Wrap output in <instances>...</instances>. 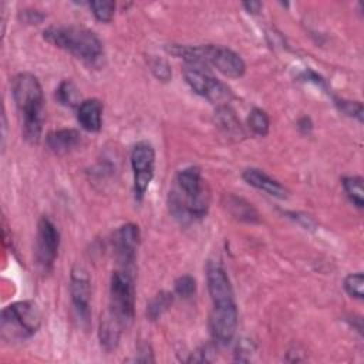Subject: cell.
<instances>
[{
  "label": "cell",
  "instance_id": "obj_12",
  "mask_svg": "<svg viewBox=\"0 0 364 364\" xmlns=\"http://www.w3.org/2000/svg\"><path fill=\"white\" fill-rule=\"evenodd\" d=\"M114 250L117 260L125 267L131 266L135 260L136 247L139 243V228L135 223L121 226L114 235Z\"/></svg>",
  "mask_w": 364,
  "mask_h": 364
},
{
  "label": "cell",
  "instance_id": "obj_13",
  "mask_svg": "<svg viewBox=\"0 0 364 364\" xmlns=\"http://www.w3.org/2000/svg\"><path fill=\"white\" fill-rule=\"evenodd\" d=\"M206 282L213 306L235 303L233 289L223 267L218 264H210L206 270Z\"/></svg>",
  "mask_w": 364,
  "mask_h": 364
},
{
  "label": "cell",
  "instance_id": "obj_30",
  "mask_svg": "<svg viewBox=\"0 0 364 364\" xmlns=\"http://www.w3.org/2000/svg\"><path fill=\"white\" fill-rule=\"evenodd\" d=\"M18 18L26 24H40L46 18V14L34 9H24L18 13Z\"/></svg>",
  "mask_w": 364,
  "mask_h": 364
},
{
  "label": "cell",
  "instance_id": "obj_19",
  "mask_svg": "<svg viewBox=\"0 0 364 364\" xmlns=\"http://www.w3.org/2000/svg\"><path fill=\"white\" fill-rule=\"evenodd\" d=\"M215 124L230 138L243 136V129L240 121L237 119L235 111L229 105H219L215 111Z\"/></svg>",
  "mask_w": 364,
  "mask_h": 364
},
{
  "label": "cell",
  "instance_id": "obj_23",
  "mask_svg": "<svg viewBox=\"0 0 364 364\" xmlns=\"http://www.w3.org/2000/svg\"><path fill=\"white\" fill-rule=\"evenodd\" d=\"M247 124H249V128L256 135H260V136H264L269 132V128H270L269 115H267L266 111H263L260 108H253L250 111L249 118H247Z\"/></svg>",
  "mask_w": 364,
  "mask_h": 364
},
{
  "label": "cell",
  "instance_id": "obj_1",
  "mask_svg": "<svg viewBox=\"0 0 364 364\" xmlns=\"http://www.w3.org/2000/svg\"><path fill=\"white\" fill-rule=\"evenodd\" d=\"M11 92L16 107L21 115L23 135L37 144L44 122V95L38 78L30 73H20L13 78Z\"/></svg>",
  "mask_w": 364,
  "mask_h": 364
},
{
  "label": "cell",
  "instance_id": "obj_16",
  "mask_svg": "<svg viewBox=\"0 0 364 364\" xmlns=\"http://www.w3.org/2000/svg\"><path fill=\"white\" fill-rule=\"evenodd\" d=\"M81 141V134L73 128H63L50 132L46 136V144L48 149L57 155H64L78 146Z\"/></svg>",
  "mask_w": 364,
  "mask_h": 364
},
{
  "label": "cell",
  "instance_id": "obj_18",
  "mask_svg": "<svg viewBox=\"0 0 364 364\" xmlns=\"http://www.w3.org/2000/svg\"><path fill=\"white\" fill-rule=\"evenodd\" d=\"M225 208L226 210L237 220L242 222H247V223H253L259 220V213L257 210L253 208V205L250 202H247L246 199L236 196V195H226L225 196Z\"/></svg>",
  "mask_w": 364,
  "mask_h": 364
},
{
  "label": "cell",
  "instance_id": "obj_7",
  "mask_svg": "<svg viewBox=\"0 0 364 364\" xmlns=\"http://www.w3.org/2000/svg\"><path fill=\"white\" fill-rule=\"evenodd\" d=\"M155 151L148 142H138L131 152V166L134 171V193L136 200H142L154 178Z\"/></svg>",
  "mask_w": 364,
  "mask_h": 364
},
{
  "label": "cell",
  "instance_id": "obj_27",
  "mask_svg": "<svg viewBox=\"0 0 364 364\" xmlns=\"http://www.w3.org/2000/svg\"><path fill=\"white\" fill-rule=\"evenodd\" d=\"M149 67H151L152 74H154L159 81L166 82V81L171 80V75H172L171 67H169V64H168L165 60H162V58H159V57H151V58H149Z\"/></svg>",
  "mask_w": 364,
  "mask_h": 364
},
{
  "label": "cell",
  "instance_id": "obj_4",
  "mask_svg": "<svg viewBox=\"0 0 364 364\" xmlns=\"http://www.w3.org/2000/svg\"><path fill=\"white\" fill-rule=\"evenodd\" d=\"M41 311L34 301L11 303L1 310V338L10 343L30 338L41 327Z\"/></svg>",
  "mask_w": 364,
  "mask_h": 364
},
{
  "label": "cell",
  "instance_id": "obj_24",
  "mask_svg": "<svg viewBox=\"0 0 364 364\" xmlns=\"http://www.w3.org/2000/svg\"><path fill=\"white\" fill-rule=\"evenodd\" d=\"M90 9L98 21L108 23L114 17L115 3L111 0H92L90 1Z\"/></svg>",
  "mask_w": 364,
  "mask_h": 364
},
{
  "label": "cell",
  "instance_id": "obj_8",
  "mask_svg": "<svg viewBox=\"0 0 364 364\" xmlns=\"http://www.w3.org/2000/svg\"><path fill=\"white\" fill-rule=\"evenodd\" d=\"M60 246V233L55 225L46 216L38 220L36 239V262L43 273H48L55 262Z\"/></svg>",
  "mask_w": 364,
  "mask_h": 364
},
{
  "label": "cell",
  "instance_id": "obj_14",
  "mask_svg": "<svg viewBox=\"0 0 364 364\" xmlns=\"http://www.w3.org/2000/svg\"><path fill=\"white\" fill-rule=\"evenodd\" d=\"M242 178L246 183H249L250 186L260 189L274 198L279 199H286L287 198V189L276 179H273L272 176H269L266 172L256 169V168H249L245 169L242 173Z\"/></svg>",
  "mask_w": 364,
  "mask_h": 364
},
{
  "label": "cell",
  "instance_id": "obj_15",
  "mask_svg": "<svg viewBox=\"0 0 364 364\" xmlns=\"http://www.w3.org/2000/svg\"><path fill=\"white\" fill-rule=\"evenodd\" d=\"M77 119L88 132H97L102 124V104L97 98L84 100L77 108Z\"/></svg>",
  "mask_w": 364,
  "mask_h": 364
},
{
  "label": "cell",
  "instance_id": "obj_10",
  "mask_svg": "<svg viewBox=\"0 0 364 364\" xmlns=\"http://www.w3.org/2000/svg\"><path fill=\"white\" fill-rule=\"evenodd\" d=\"M206 65H213L219 73L230 78H239L246 71L243 58L233 50L222 46L208 44L205 50Z\"/></svg>",
  "mask_w": 364,
  "mask_h": 364
},
{
  "label": "cell",
  "instance_id": "obj_22",
  "mask_svg": "<svg viewBox=\"0 0 364 364\" xmlns=\"http://www.w3.org/2000/svg\"><path fill=\"white\" fill-rule=\"evenodd\" d=\"M343 188L350 198V200L358 208L363 209L364 206V189H363V178L361 176H344Z\"/></svg>",
  "mask_w": 364,
  "mask_h": 364
},
{
  "label": "cell",
  "instance_id": "obj_2",
  "mask_svg": "<svg viewBox=\"0 0 364 364\" xmlns=\"http://www.w3.org/2000/svg\"><path fill=\"white\" fill-rule=\"evenodd\" d=\"M176 188L169 192L171 212L179 219L203 218L209 208V191L203 183L200 169L188 166L178 172Z\"/></svg>",
  "mask_w": 364,
  "mask_h": 364
},
{
  "label": "cell",
  "instance_id": "obj_29",
  "mask_svg": "<svg viewBox=\"0 0 364 364\" xmlns=\"http://www.w3.org/2000/svg\"><path fill=\"white\" fill-rule=\"evenodd\" d=\"M255 353V346L250 340H240L235 350V360L247 363L252 358V354Z\"/></svg>",
  "mask_w": 364,
  "mask_h": 364
},
{
  "label": "cell",
  "instance_id": "obj_31",
  "mask_svg": "<svg viewBox=\"0 0 364 364\" xmlns=\"http://www.w3.org/2000/svg\"><path fill=\"white\" fill-rule=\"evenodd\" d=\"M297 127L299 129L303 132V134H309L311 129H313V122L309 117H301L299 121H297Z\"/></svg>",
  "mask_w": 364,
  "mask_h": 364
},
{
  "label": "cell",
  "instance_id": "obj_9",
  "mask_svg": "<svg viewBox=\"0 0 364 364\" xmlns=\"http://www.w3.org/2000/svg\"><path fill=\"white\" fill-rule=\"evenodd\" d=\"M70 294L74 310L80 320L84 324L90 323L91 309H90V297H91V287H90V277L87 270L75 264L70 274Z\"/></svg>",
  "mask_w": 364,
  "mask_h": 364
},
{
  "label": "cell",
  "instance_id": "obj_32",
  "mask_svg": "<svg viewBox=\"0 0 364 364\" xmlns=\"http://www.w3.org/2000/svg\"><path fill=\"white\" fill-rule=\"evenodd\" d=\"M242 6L246 9V11H249L252 14H257L260 11V9H262V3L260 1H253V0L243 1Z\"/></svg>",
  "mask_w": 364,
  "mask_h": 364
},
{
  "label": "cell",
  "instance_id": "obj_5",
  "mask_svg": "<svg viewBox=\"0 0 364 364\" xmlns=\"http://www.w3.org/2000/svg\"><path fill=\"white\" fill-rule=\"evenodd\" d=\"M122 327H128L135 316V286L128 270H115L109 282V307L107 310Z\"/></svg>",
  "mask_w": 364,
  "mask_h": 364
},
{
  "label": "cell",
  "instance_id": "obj_6",
  "mask_svg": "<svg viewBox=\"0 0 364 364\" xmlns=\"http://www.w3.org/2000/svg\"><path fill=\"white\" fill-rule=\"evenodd\" d=\"M183 78L193 92L205 97L213 104H218V107L225 105V102H228L232 97L229 87H226L216 77H213L206 65L185 64Z\"/></svg>",
  "mask_w": 364,
  "mask_h": 364
},
{
  "label": "cell",
  "instance_id": "obj_28",
  "mask_svg": "<svg viewBox=\"0 0 364 364\" xmlns=\"http://www.w3.org/2000/svg\"><path fill=\"white\" fill-rule=\"evenodd\" d=\"M337 108L348 115V117H355L360 122L363 121V105L358 101H347V100H336Z\"/></svg>",
  "mask_w": 364,
  "mask_h": 364
},
{
  "label": "cell",
  "instance_id": "obj_3",
  "mask_svg": "<svg viewBox=\"0 0 364 364\" xmlns=\"http://www.w3.org/2000/svg\"><path fill=\"white\" fill-rule=\"evenodd\" d=\"M46 41L67 51L85 64L94 65L102 57V43L98 36L81 26H50L43 31Z\"/></svg>",
  "mask_w": 364,
  "mask_h": 364
},
{
  "label": "cell",
  "instance_id": "obj_17",
  "mask_svg": "<svg viewBox=\"0 0 364 364\" xmlns=\"http://www.w3.org/2000/svg\"><path fill=\"white\" fill-rule=\"evenodd\" d=\"M122 328L124 327L121 326V323L114 316H111L108 311H105L101 316L98 337H100L101 346L107 351H111V350L117 348V346L119 343V337H121Z\"/></svg>",
  "mask_w": 364,
  "mask_h": 364
},
{
  "label": "cell",
  "instance_id": "obj_11",
  "mask_svg": "<svg viewBox=\"0 0 364 364\" xmlns=\"http://www.w3.org/2000/svg\"><path fill=\"white\" fill-rule=\"evenodd\" d=\"M210 333L216 343L228 344L232 341L237 327L236 303L213 306L210 313Z\"/></svg>",
  "mask_w": 364,
  "mask_h": 364
},
{
  "label": "cell",
  "instance_id": "obj_20",
  "mask_svg": "<svg viewBox=\"0 0 364 364\" xmlns=\"http://www.w3.org/2000/svg\"><path fill=\"white\" fill-rule=\"evenodd\" d=\"M55 98L61 105L70 107V108H73V107L78 108L80 104L82 102L77 85L70 80H64L58 85V88L55 91Z\"/></svg>",
  "mask_w": 364,
  "mask_h": 364
},
{
  "label": "cell",
  "instance_id": "obj_26",
  "mask_svg": "<svg viewBox=\"0 0 364 364\" xmlns=\"http://www.w3.org/2000/svg\"><path fill=\"white\" fill-rule=\"evenodd\" d=\"M175 293L183 299H189L196 291V282L192 276L183 274L175 280Z\"/></svg>",
  "mask_w": 364,
  "mask_h": 364
},
{
  "label": "cell",
  "instance_id": "obj_21",
  "mask_svg": "<svg viewBox=\"0 0 364 364\" xmlns=\"http://www.w3.org/2000/svg\"><path fill=\"white\" fill-rule=\"evenodd\" d=\"M173 294L169 291H159L155 294L148 306H146V316L149 320H158L172 304Z\"/></svg>",
  "mask_w": 364,
  "mask_h": 364
},
{
  "label": "cell",
  "instance_id": "obj_25",
  "mask_svg": "<svg viewBox=\"0 0 364 364\" xmlns=\"http://www.w3.org/2000/svg\"><path fill=\"white\" fill-rule=\"evenodd\" d=\"M344 289L346 291L358 300L364 297V276L361 272L351 273L344 279Z\"/></svg>",
  "mask_w": 364,
  "mask_h": 364
}]
</instances>
